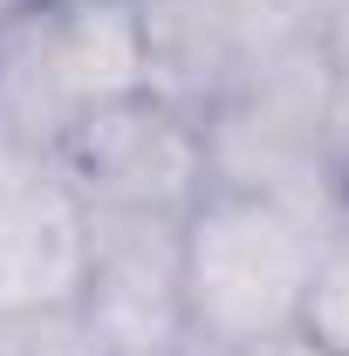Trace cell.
Returning a JSON list of instances; mask_svg holds the SVG:
<instances>
[{
    "label": "cell",
    "mask_w": 349,
    "mask_h": 356,
    "mask_svg": "<svg viewBox=\"0 0 349 356\" xmlns=\"http://www.w3.org/2000/svg\"><path fill=\"white\" fill-rule=\"evenodd\" d=\"M151 96L206 117L261 55L302 35L288 0H137Z\"/></svg>",
    "instance_id": "5"
},
{
    "label": "cell",
    "mask_w": 349,
    "mask_h": 356,
    "mask_svg": "<svg viewBox=\"0 0 349 356\" xmlns=\"http://www.w3.org/2000/svg\"><path fill=\"white\" fill-rule=\"evenodd\" d=\"M89 240L96 220L62 158H0V315L76 309Z\"/></svg>",
    "instance_id": "6"
},
{
    "label": "cell",
    "mask_w": 349,
    "mask_h": 356,
    "mask_svg": "<svg viewBox=\"0 0 349 356\" xmlns=\"http://www.w3.org/2000/svg\"><path fill=\"white\" fill-rule=\"evenodd\" d=\"M89 336L103 356H172L185 343V281H178V226L165 220H96L83 274Z\"/></svg>",
    "instance_id": "7"
},
{
    "label": "cell",
    "mask_w": 349,
    "mask_h": 356,
    "mask_svg": "<svg viewBox=\"0 0 349 356\" xmlns=\"http://www.w3.org/2000/svg\"><path fill=\"white\" fill-rule=\"evenodd\" d=\"M199 124H206L213 185L343 206V172L329 151V103H322V55L308 48V35H288L274 55H261Z\"/></svg>",
    "instance_id": "3"
},
{
    "label": "cell",
    "mask_w": 349,
    "mask_h": 356,
    "mask_svg": "<svg viewBox=\"0 0 349 356\" xmlns=\"http://www.w3.org/2000/svg\"><path fill=\"white\" fill-rule=\"evenodd\" d=\"M336 220L343 206L206 185V199L178 226L185 343L199 356H247L302 336V302Z\"/></svg>",
    "instance_id": "1"
},
{
    "label": "cell",
    "mask_w": 349,
    "mask_h": 356,
    "mask_svg": "<svg viewBox=\"0 0 349 356\" xmlns=\"http://www.w3.org/2000/svg\"><path fill=\"white\" fill-rule=\"evenodd\" d=\"M62 172L83 192L89 220H165L185 226V213L206 199V124L165 96H131L83 117L62 144Z\"/></svg>",
    "instance_id": "4"
},
{
    "label": "cell",
    "mask_w": 349,
    "mask_h": 356,
    "mask_svg": "<svg viewBox=\"0 0 349 356\" xmlns=\"http://www.w3.org/2000/svg\"><path fill=\"white\" fill-rule=\"evenodd\" d=\"M302 336L322 356H349V213L322 240V261H315V281L302 302Z\"/></svg>",
    "instance_id": "8"
},
{
    "label": "cell",
    "mask_w": 349,
    "mask_h": 356,
    "mask_svg": "<svg viewBox=\"0 0 349 356\" xmlns=\"http://www.w3.org/2000/svg\"><path fill=\"white\" fill-rule=\"evenodd\" d=\"M172 356H199V350H172Z\"/></svg>",
    "instance_id": "13"
},
{
    "label": "cell",
    "mask_w": 349,
    "mask_h": 356,
    "mask_svg": "<svg viewBox=\"0 0 349 356\" xmlns=\"http://www.w3.org/2000/svg\"><path fill=\"white\" fill-rule=\"evenodd\" d=\"M144 89L137 0H35L0 28V158H62L83 117Z\"/></svg>",
    "instance_id": "2"
},
{
    "label": "cell",
    "mask_w": 349,
    "mask_h": 356,
    "mask_svg": "<svg viewBox=\"0 0 349 356\" xmlns=\"http://www.w3.org/2000/svg\"><path fill=\"white\" fill-rule=\"evenodd\" d=\"M343 213H349V178H343Z\"/></svg>",
    "instance_id": "12"
},
{
    "label": "cell",
    "mask_w": 349,
    "mask_h": 356,
    "mask_svg": "<svg viewBox=\"0 0 349 356\" xmlns=\"http://www.w3.org/2000/svg\"><path fill=\"white\" fill-rule=\"evenodd\" d=\"M0 356H103L83 309H21L0 315Z\"/></svg>",
    "instance_id": "9"
},
{
    "label": "cell",
    "mask_w": 349,
    "mask_h": 356,
    "mask_svg": "<svg viewBox=\"0 0 349 356\" xmlns=\"http://www.w3.org/2000/svg\"><path fill=\"white\" fill-rule=\"evenodd\" d=\"M21 7H35V0H0V28H7V21H14Z\"/></svg>",
    "instance_id": "11"
},
{
    "label": "cell",
    "mask_w": 349,
    "mask_h": 356,
    "mask_svg": "<svg viewBox=\"0 0 349 356\" xmlns=\"http://www.w3.org/2000/svg\"><path fill=\"white\" fill-rule=\"evenodd\" d=\"M322 103H329V151H336V172L349 178V55L322 62Z\"/></svg>",
    "instance_id": "10"
}]
</instances>
